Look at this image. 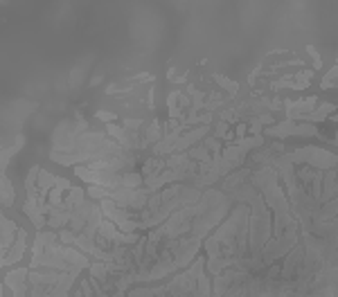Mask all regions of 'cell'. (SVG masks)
Listing matches in <instances>:
<instances>
[{
    "instance_id": "obj_17",
    "label": "cell",
    "mask_w": 338,
    "mask_h": 297,
    "mask_svg": "<svg viewBox=\"0 0 338 297\" xmlns=\"http://www.w3.org/2000/svg\"><path fill=\"white\" fill-rule=\"evenodd\" d=\"M86 194H88L90 201L102 203V201H106V198H111V189H106V187H97V185H88Z\"/></svg>"
},
{
    "instance_id": "obj_5",
    "label": "cell",
    "mask_w": 338,
    "mask_h": 297,
    "mask_svg": "<svg viewBox=\"0 0 338 297\" xmlns=\"http://www.w3.org/2000/svg\"><path fill=\"white\" fill-rule=\"evenodd\" d=\"M0 252H3V257L12 250V246L16 243V239H18V232H20V227L16 225V221H12V218H7V216H3L0 218Z\"/></svg>"
},
{
    "instance_id": "obj_2",
    "label": "cell",
    "mask_w": 338,
    "mask_h": 297,
    "mask_svg": "<svg viewBox=\"0 0 338 297\" xmlns=\"http://www.w3.org/2000/svg\"><path fill=\"white\" fill-rule=\"evenodd\" d=\"M264 135H268V138H298V135H302V138H316L318 135L320 138V131L316 124H304V122L295 124L293 119H287V122H280L270 128H264Z\"/></svg>"
},
{
    "instance_id": "obj_35",
    "label": "cell",
    "mask_w": 338,
    "mask_h": 297,
    "mask_svg": "<svg viewBox=\"0 0 338 297\" xmlns=\"http://www.w3.org/2000/svg\"><path fill=\"white\" fill-rule=\"evenodd\" d=\"M336 180H338V167H336Z\"/></svg>"
},
{
    "instance_id": "obj_32",
    "label": "cell",
    "mask_w": 338,
    "mask_h": 297,
    "mask_svg": "<svg viewBox=\"0 0 338 297\" xmlns=\"http://www.w3.org/2000/svg\"><path fill=\"white\" fill-rule=\"evenodd\" d=\"M111 297H127V290H117V293H113Z\"/></svg>"
},
{
    "instance_id": "obj_10",
    "label": "cell",
    "mask_w": 338,
    "mask_h": 297,
    "mask_svg": "<svg viewBox=\"0 0 338 297\" xmlns=\"http://www.w3.org/2000/svg\"><path fill=\"white\" fill-rule=\"evenodd\" d=\"M165 169H167V158H156V155H151V158H147L142 162L140 174H142L144 178H149V176L160 174V171H165Z\"/></svg>"
},
{
    "instance_id": "obj_13",
    "label": "cell",
    "mask_w": 338,
    "mask_h": 297,
    "mask_svg": "<svg viewBox=\"0 0 338 297\" xmlns=\"http://www.w3.org/2000/svg\"><path fill=\"white\" fill-rule=\"evenodd\" d=\"M144 185V176L140 171H127L122 174V189H140Z\"/></svg>"
},
{
    "instance_id": "obj_18",
    "label": "cell",
    "mask_w": 338,
    "mask_h": 297,
    "mask_svg": "<svg viewBox=\"0 0 338 297\" xmlns=\"http://www.w3.org/2000/svg\"><path fill=\"white\" fill-rule=\"evenodd\" d=\"M190 164V153H171L167 158V169H183Z\"/></svg>"
},
{
    "instance_id": "obj_21",
    "label": "cell",
    "mask_w": 338,
    "mask_h": 297,
    "mask_svg": "<svg viewBox=\"0 0 338 297\" xmlns=\"http://www.w3.org/2000/svg\"><path fill=\"white\" fill-rule=\"evenodd\" d=\"M122 126L127 128V131H138L140 133V128L144 126V119L142 117H124L122 119Z\"/></svg>"
},
{
    "instance_id": "obj_30",
    "label": "cell",
    "mask_w": 338,
    "mask_h": 297,
    "mask_svg": "<svg viewBox=\"0 0 338 297\" xmlns=\"http://www.w3.org/2000/svg\"><path fill=\"white\" fill-rule=\"evenodd\" d=\"M56 189H61V191H70V189H72L70 180H68V178H61V176H56Z\"/></svg>"
},
{
    "instance_id": "obj_20",
    "label": "cell",
    "mask_w": 338,
    "mask_h": 297,
    "mask_svg": "<svg viewBox=\"0 0 338 297\" xmlns=\"http://www.w3.org/2000/svg\"><path fill=\"white\" fill-rule=\"evenodd\" d=\"M338 83V65H334L329 72L325 75V79L320 81V90H329V88H334Z\"/></svg>"
},
{
    "instance_id": "obj_15",
    "label": "cell",
    "mask_w": 338,
    "mask_h": 297,
    "mask_svg": "<svg viewBox=\"0 0 338 297\" xmlns=\"http://www.w3.org/2000/svg\"><path fill=\"white\" fill-rule=\"evenodd\" d=\"M88 273H90V277L97 279V281H106L108 277H111L108 266L104 261H90V266H88Z\"/></svg>"
},
{
    "instance_id": "obj_27",
    "label": "cell",
    "mask_w": 338,
    "mask_h": 297,
    "mask_svg": "<svg viewBox=\"0 0 338 297\" xmlns=\"http://www.w3.org/2000/svg\"><path fill=\"white\" fill-rule=\"evenodd\" d=\"M106 133L111 135V140H115V142H117V140L124 135V126H117V124H106Z\"/></svg>"
},
{
    "instance_id": "obj_3",
    "label": "cell",
    "mask_w": 338,
    "mask_h": 297,
    "mask_svg": "<svg viewBox=\"0 0 338 297\" xmlns=\"http://www.w3.org/2000/svg\"><path fill=\"white\" fill-rule=\"evenodd\" d=\"M3 286L12 290L14 297H29V268H14L5 275Z\"/></svg>"
},
{
    "instance_id": "obj_1",
    "label": "cell",
    "mask_w": 338,
    "mask_h": 297,
    "mask_svg": "<svg viewBox=\"0 0 338 297\" xmlns=\"http://www.w3.org/2000/svg\"><path fill=\"white\" fill-rule=\"evenodd\" d=\"M284 158L289 160L291 164H306L311 169H318V171H329L338 167V153H331L327 149H320V147H302V149H293L289 153H284Z\"/></svg>"
},
{
    "instance_id": "obj_28",
    "label": "cell",
    "mask_w": 338,
    "mask_h": 297,
    "mask_svg": "<svg viewBox=\"0 0 338 297\" xmlns=\"http://www.w3.org/2000/svg\"><path fill=\"white\" fill-rule=\"evenodd\" d=\"M306 52H309V54L314 56V68H316V70H320V68H322V59L318 56V52H316V48H314V45H306Z\"/></svg>"
},
{
    "instance_id": "obj_34",
    "label": "cell",
    "mask_w": 338,
    "mask_h": 297,
    "mask_svg": "<svg viewBox=\"0 0 338 297\" xmlns=\"http://www.w3.org/2000/svg\"><path fill=\"white\" fill-rule=\"evenodd\" d=\"M329 119H331V122H338V111H336V113H334V115H331Z\"/></svg>"
},
{
    "instance_id": "obj_29",
    "label": "cell",
    "mask_w": 338,
    "mask_h": 297,
    "mask_svg": "<svg viewBox=\"0 0 338 297\" xmlns=\"http://www.w3.org/2000/svg\"><path fill=\"white\" fill-rule=\"evenodd\" d=\"M246 131H248V122H239V124H237V128H235V135H237L235 142H239V140L246 138Z\"/></svg>"
},
{
    "instance_id": "obj_25",
    "label": "cell",
    "mask_w": 338,
    "mask_h": 297,
    "mask_svg": "<svg viewBox=\"0 0 338 297\" xmlns=\"http://www.w3.org/2000/svg\"><path fill=\"white\" fill-rule=\"evenodd\" d=\"M293 79L298 83H302V86H309L311 79H314V70H300L298 75H293Z\"/></svg>"
},
{
    "instance_id": "obj_19",
    "label": "cell",
    "mask_w": 338,
    "mask_h": 297,
    "mask_svg": "<svg viewBox=\"0 0 338 297\" xmlns=\"http://www.w3.org/2000/svg\"><path fill=\"white\" fill-rule=\"evenodd\" d=\"M23 144H25V138H23V135H16V144H14V147H9V149H3V169H7L9 158H12V155H16V151L23 147Z\"/></svg>"
},
{
    "instance_id": "obj_33",
    "label": "cell",
    "mask_w": 338,
    "mask_h": 297,
    "mask_svg": "<svg viewBox=\"0 0 338 297\" xmlns=\"http://www.w3.org/2000/svg\"><path fill=\"white\" fill-rule=\"evenodd\" d=\"M72 297H84V290H81V288H77L75 293H72Z\"/></svg>"
},
{
    "instance_id": "obj_31",
    "label": "cell",
    "mask_w": 338,
    "mask_h": 297,
    "mask_svg": "<svg viewBox=\"0 0 338 297\" xmlns=\"http://www.w3.org/2000/svg\"><path fill=\"white\" fill-rule=\"evenodd\" d=\"M102 81H104V77H102V75H97V77H93V81L88 83V86H90V88H95V86H100Z\"/></svg>"
},
{
    "instance_id": "obj_26",
    "label": "cell",
    "mask_w": 338,
    "mask_h": 297,
    "mask_svg": "<svg viewBox=\"0 0 338 297\" xmlns=\"http://www.w3.org/2000/svg\"><path fill=\"white\" fill-rule=\"evenodd\" d=\"M95 117L100 119V122H104V124H115V119H117V115L113 111H97Z\"/></svg>"
},
{
    "instance_id": "obj_16",
    "label": "cell",
    "mask_w": 338,
    "mask_h": 297,
    "mask_svg": "<svg viewBox=\"0 0 338 297\" xmlns=\"http://www.w3.org/2000/svg\"><path fill=\"white\" fill-rule=\"evenodd\" d=\"M212 79L219 83L223 90L230 92V97H237V92H239V83L237 81H232L230 77H226V75H212Z\"/></svg>"
},
{
    "instance_id": "obj_12",
    "label": "cell",
    "mask_w": 338,
    "mask_h": 297,
    "mask_svg": "<svg viewBox=\"0 0 338 297\" xmlns=\"http://www.w3.org/2000/svg\"><path fill=\"white\" fill-rule=\"evenodd\" d=\"M268 124H275L273 113H262V115L248 119V131H251V135H264V128Z\"/></svg>"
},
{
    "instance_id": "obj_11",
    "label": "cell",
    "mask_w": 338,
    "mask_h": 297,
    "mask_svg": "<svg viewBox=\"0 0 338 297\" xmlns=\"http://www.w3.org/2000/svg\"><path fill=\"white\" fill-rule=\"evenodd\" d=\"M3 189H0V203H3V210H7V207L14 205V201H16V189H14V182L9 180L7 174H3Z\"/></svg>"
},
{
    "instance_id": "obj_14",
    "label": "cell",
    "mask_w": 338,
    "mask_h": 297,
    "mask_svg": "<svg viewBox=\"0 0 338 297\" xmlns=\"http://www.w3.org/2000/svg\"><path fill=\"white\" fill-rule=\"evenodd\" d=\"M190 160H194V162H199V164H203V162H212V151L205 147V144H196V147H192L190 151Z\"/></svg>"
},
{
    "instance_id": "obj_9",
    "label": "cell",
    "mask_w": 338,
    "mask_h": 297,
    "mask_svg": "<svg viewBox=\"0 0 338 297\" xmlns=\"http://www.w3.org/2000/svg\"><path fill=\"white\" fill-rule=\"evenodd\" d=\"M142 138H144V144H147V147L151 149L153 144H158L160 140L165 138V128H163V124H160L158 119H151V122H149V126H147V131L142 133Z\"/></svg>"
},
{
    "instance_id": "obj_23",
    "label": "cell",
    "mask_w": 338,
    "mask_h": 297,
    "mask_svg": "<svg viewBox=\"0 0 338 297\" xmlns=\"http://www.w3.org/2000/svg\"><path fill=\"white\" fill-rule=\"evenodd\" d=\"M230 131H232L230 124H228V122H221V119H219V122L214 124V131H212V135H214L217 140H226V135L230 133Z\"/></svg>"
},
{
    "instance_id": "obj_22",
    "label": "cell",
    "mask_w": 338,
    "mask_h": 297,
    "mask_svg": "<svg viewBox=\"0 0 338 297\" xmlns=\"http://www.w3.org/2000/svg\"><path fill=\"white\" fill-rule=\"evenodd\" d=\"M203 144H205L207 149L212 151V155H217V153H221L223 149H226V144L221 142V140H217V138H212V135H207L205 140H203Z\"/></svg>"
},
{
    "instance_id": "obj_4",
    "label": "cell",
    "mask_w": 338,
    "mask_h": 297,
    "mask_svg": "<svg viewBox=\"0 0 338 297\" xmlns=\"http://www.w3.org/2000/svg\"><path fill=\"white\" fill-rule=\"evenodd\" d=\"M318 106V97H304V99H284V113L289 119H302L309 115L311 111H316Z\"/></svg>"
},
{
    "instance_id": "obj_6",
    "label": "cell",
    "mask_w": 338,
    "mask_h": 297,
    "mask_svg": "<svg viewBox=\"0 0 338 297\" xmlns=\"http://www.w3.org/2000/svg\"><path fill=\"white\" fill-rule=\"evenodd\" d=\"M25 250H27V232H25V230H20V232H18L16 243H14L12 250H9V252L3 257V261H0V266H3V268H9V266L18 263L20 259H23Z\"/></svg>"
},
{
    "instance_id": "obj_24",
    "label": "cell",
    "mask_w": 338,
    "mask_h": 297,
    "mask_svg": "<svg viewBox=\"0 0 338 297\" xmlns=\"http://www.w3.org/2000/svg\"><path fill=\"white\" fill-rule=\"evenodd\" d=\"M48 203H50V207H56V205H61L64 203V191L61 189H50V194H48Z\"/></svg>"
},
{
    "instance_id": "obj_36",
    "label": "cell",
    "mask_w": 338,
    "mask_h": 297,
    "mask_svg": "<svg viewBox=\"0 0 338 297\" xmlns=\"http://www.w3.org/2000/svg\"><path fill=\"white\" fill-rule=\"evenodd\" d=\"M336 65H338V56H336Z\"/></svg>"
},
{
    "instance_id": "obj_8",
    "label": "cell",
    "mask_w": 338,
    "mask_h": 297,
    "mask_svg": "<svg viewBox=\"0 0 338 297\" xmlns=\"http://www.w3.org/2000/svg\"><path fill=\"white\" fill-rule=\"evenodd\" d=\"M338 111V108L334 106V104H329V102H322L320 106H316V111H311L309 115H304L300 122H304V124H316V122H325V119H329L334 113Z\"/></svg>"
},
{
    "instance_id": "obj_7",
    "label": "cell",
    "mask_w": 338,
    "mask_h": 297,
    "mask_svg": "<svg viewBox=\"0 0 338 297\" xmlns=\"http://www.w3.org/2000/svg\"><path fill=\"white\" fill-rule=\"evenodd\" d=\"M251 178H253V169H248V167H241V169L232 171V174L228 176L226 180H223L221 191H226V194L230 196L235 189H239V187H243L246 182H251Z\"/></svg>"
}]
</instances>
